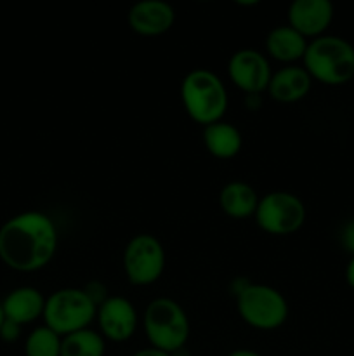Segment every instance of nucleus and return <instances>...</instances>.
<instances>
[{
    "label": "nucleus",
    "mask_w": 354,
    "mask_h": 356,
    "mask_svg": "<svg viewBox=\"0 0 354 356\" xmlns=\"http://www.w3.org/2000/svg\"><path fill=\"white\" fill-rule=\"evenodd\" d=\"M180 99L184 110L203 127L222 120L228 110V90L217 73L207 68H194L183 79Z\"/></svg>",
    "instance_id": "obj_3"
},
{
    "label": "nucleus",
    "mask_w": 354,
    "mask_h": 356,
    "mask_svg": "<svg viewBox=\"0 0 354 356\" xmlns=\"http://www.w3.org/2000/svg\"><path fill=\"white\" fill-rule=\"evenodd\" d=\"M97 305L90 299L85 289L66 287L52 292L45 298L44 325L54 330L61 337L78 330L89 329L96 318Z\"/></svg>",
    "instance_id": "obj_5"
},
{
    "label": "nucleus",
    "mask_w": 354,
    "mask_h": 356,
    "mask_svg": "<svg viewBox=\"0 0 354 356\" xmlns=\"http://www.w3.org/2000/svg\"><path fill=\"white\" fill-rule=\"evenodd\" d=\"M257 226L274 236L292 235L305 222V205L297 195L288 191H271L259 198L253 214Z\"/></svg>",
    "instance_id": "obj_7"
},
{
    "label": "nucleus",
    "mask_w": 354,
    "mask_h": 356,
    "mask_svg": "<svg viewBox=\"0 0 354 356\" xmlns=\"http://www.w3.org/2000/svg\"><path fill=\"white\" fill-rule=\"evenodd\" d=\"M228 73L231 82L250 96L267 90L273 76L269 59L255 49L236 51L228 61Z\"/></svg>",
    "instance_id": "obj_9"
},
{
    "label": "nucleus",
    "mask_w": 354,
    "mask_h": 356,
    "mask_svg": "<svg viewBox=\"0 0 354 356\" xmlns=\"http://www.w3.org/2000/svg\"><path fill=\"white\" fill-rule=\"evenodd\" d=\"M142 327L149 344L169 355L183 350L191 332L186 312L170 298H156L146 306Z\"/></svg>",
    "instance_id": "obj_4"
},
{
    "label": "nucleus",
    "mask_w": 354,
    "mask_h": 356,
    "mask_svg": "<svg viewBox=\"0 0 354 356\" xmlns=\"http://www.w3.org/2000/svg\"><path fill=\"white\" fill-rule=\"evenodd\" d=\"M228 356H262V355L257 353V351H253V350H245V348H242V350L231 351Z\"/></svg>",
    "instance_id": "obj_24"
},
{
    "label": "nucleus",
    "mask_w": 354,
    "mask_h": 356,
    "mask_svg": "<svg viewBox=\"0 0 354 356\" xmlns=\"http://www.w3.org/2000/svg\"><path fill=\"white\" fill-rule=\"evenodd\" d=\"M346 282L351 289L354 291V256H351L349 263L346 266Z\"/></svg>",
    "instance_id": "obj_23"
},
{
    "label": "nucleus",
    "mask_w": 354,
    "mask_h": 356,
    "mask_svg": "<svg viewBox=\"0 0 354 356\" xmlns=\"http://www.w3.org/2000/svg\"><path fill=\"white\" fill-rule=\"evenodd\" d=\"M128 26L142 37H158L167 33L176 21V10L163 0H141L128 9Z\"/></svg>",
    "instance_id": "obj_11"
},
{
    "label": "nucleus",
    "mask_w": 354,
    "mask_h": 356,
    "mask_svg": "<svg viewBox=\"0 0 354 356\" xmlns=\"http://www.w3.org/2000/svg\"><path fill=\"white\" fill-rule=\"evenodd\" d=\"M58 250V229L47 214L24 211L0 226V261L19 273L47 266Z\"/></svg>",
    "instance_id": "obj_1"
},
{
    "label": "nucleus",
    "mask_w": 354,
    "mask_h": 356,
    "mask_svg": "<svg viewBox=\"0 0 354 356\" xmlns=\"http://www.w3.org/2000/svg\"><path fill=\"white\" fill-rule=\"evenodd\" d=\"M333 21V3L330 0H295L288 7V24L305 38L325 35Z\"/></svg>",
    "instance_id": "obj_12"
},
{
    "label": "nucleus",
    "mask_w": 354,
    "mask_h": 356,
    "mask_svg": "<svg viewBox=\"0 0 354 356\" xmlns=\"http://www.w3.org/2000/svg\"><path fill=\"white\" fill-rule=\"evenodd\" d=\"M302 63L312 80L344 86L354 76V45L339 35H321L309 40Z\"/></svg>",
    "instance_id": "obj_2"
},
{
    "label": "nucleus",
    "mask_w": 354,
    "mask_h": 356,
    "mask_svg": "<svg viewBox=\"0 0 354 356\" xmlns=\"http://www.w3.org/2000/svg\"><path fill=\"white\" fill-rule=\"evenodd\" d=\"M104 353L106 339L97 330H78L61 341V356H104Z\"/></svg>",
    "instance_id": "obj_18"
},
{
    "label": "nucleus",
    "mask_w": 354,
    "mask_h": 356,
    "mask_svg": "<svg viewBox=\"0 0 354 356\" xmlns=\"http://www.w3.org/2000/svg\"><path fill=\"white\" fill-rule=\"evenodd\" d=\"M203 145L212 156L219 160L235 159L243 145L242 132L229 122L219 120L203 127Z\"/></svg>",
    "instance_id": "obj_16"
},
{
    "label": "nucleus",
    "mask_w": 354,
    "mask_h": 356,
    "mask_svg": "<svg viewBox=\"0 0 354 356\" xmlns=\"http://www.w3.org/2000/svg\"><path fill=\"white\" fill-rule=\"evenodd\" d=\"M44 294L38 289L28 287V285L12 289L2 301L3 316L7 320L19 323L21 327L44 316Z\"/></svg>",
    "instance_id": "obj_14"
},
{
    "label": "nucleus",
    "mask_w": 354,
    "mask_h": 356,
    "mask_svg": "<svg viewBox=\"0 0 354 356\" xmlns=\"http://www.w3.org/2000/svg\"><path fill=\"white\" fill-rule=\"evenodd\" d=\"M236 308L243 322L257 330H276L288 318L287 299L271 285H245L238 292Z\"/></svg>",
    "instance_id": "obj_6"
},
{
    "label": "nucleus",
    "mask_w": 354,
    "mask_h": 356,
    "mask_svg": "<svg viewBox=\"0 0 354 356\" xmlns=\"http://www.w3.org/2000/svg\"><path fill=\"white\" fill-rule=\"evenodd\" d=\"M312 86V79L304 66L288 65L273 72L267 92L278 103L292 104L304 99Z\"/></svg>",
    "instance_id": "obj_13"
},
{
    "label": "nucleus",
    "mask_w": 354,
    "mask_h": 356,
    "mask_svg": "<svg viewBox=\"0 0 354 356\" xmlns=\"http://www.w3.org/2000/svg\"><path fill=\"white\" fill-rule=\"evenodd\" d=\"M121 263L127 280L135 287H146L158 282L163 275L165 249L155 235L139 233L125 245Z\"/></svg>",
    "instance_id": "obj_8"
},
{
    "label": "nucleus",
    "mask_w": 354,
    "mask_h": 356,
    "mask_svg": "<svg viewBox=\"0 0 354 356\" xmlns=\"http://www.w3.org/2000/svg\"><path fill=\"white\" fill-rule=\"evenodd\" d=\"M62 337L47 325L37 327L24 341V356H61Z\"/></svg>",
    "instance_id": "obj_19"
},
{
    "label": "nucleus",
    "mask_w": 354,
    "mask_h": 356,
    "mask_svg": "<svg viewBox=\"0 0 354 356\" xmlns=\"http://www.w3.org/2000/svg\"><path fill=\"white\" fill-rule=\"evenodd\" d=\"M3 320H6V316H3V309H2V302H0V327H2Z\"/></svg>",
    "instance_id": "obj_25"
},
{
    "label": "nucleus",
    "mask_w": 354,
    "mask_h": 356,
    "mask_svg": "<svg viewBox=\"0 0 354 356\" xmlns=\"http://www.w3.org/2000/svg\"><path fill=\"white\" fill-rule=\"evenodd\" d=\"M340 243H342L344 249L354 256V219L347 221L342 226V232H340Z\"/></svg>",
    "instance_id": "obj_21"
},
{
    "label": "nucleus",
    "mask_w": 354,
    "mask_h": 356,
    "mask_svg": "<svg viewBox=\"0 0 354 356\" xmlns=\"http://www.w3.org/2000/svg\"><path fill=\"white\" fill-rule=\"evenodd\" d=\"M99 323V334L111 343H125L137 329V312L127 298L108 296L96 313Z\"/></svg>",
    "instance_id": "obj_10"
},
{
    "label": "nucleus",
    "mask_w": 354,
    "mask_h": 356,
    "mask_svg": "<svg viewBox=\"0 0 354 356\" xmlns=\"http://www.w3.org/2000/svg\"><path fill=\"white\" fill-rule=\"evenodd\" d=\"M132 356H172V355H169V353H165V351L156 350V348L149 346V348H142V350L135 351V353Z\"/></svg>",
    "instance_id": "obj_22"
},
{
    "label": "nucleus",
    "mask_w": 354,
    "mask_h": 356,
    "mask_svg": "<svg viewBox=\"0 0 354 356\" xmlns=\"http://www.w3.org/2000/svg\"><path fill=\"white\" fill-rule=\"evenodd\" d=\"M307 44V38L294 30L290 24H280L273 28L266 37L267 54L276 61L288 63V65L304 58Z\"/></svg>",
    "instance_id": "obj_15"
},
{
    "label": "nucleus",
    "mask_w": 354,
    "mask_h": 356,
    "mask_svg": "<svg viewBox=\"0 0 354 356\" xmlns=\"http://www.w3.org/2000/svg\"><path fill=\"white\" fill-rule=\"evenodd\" d=\"M221 209L233 219H245L255 214L259 197L245 181H229L219 193Z\"/></svg>",
    "instance_id": "obj_17"
},
{
    "label": "nucleus",
    "mask_w": 354,
    "mask_h": 356,
    "mask_svg": "<svg viewBox=\"0 0 354 356\" xmlns=\"http://www.w3.org/2000/svg\"><path fill=\"white\" fill-rule=\"evenodd\" d=\"M21 336V325L12 322V320H3L2 327H0V339L3 343H16Z\"/></svg>",
    "instance_id": "obj_20"
}]
</instances>
